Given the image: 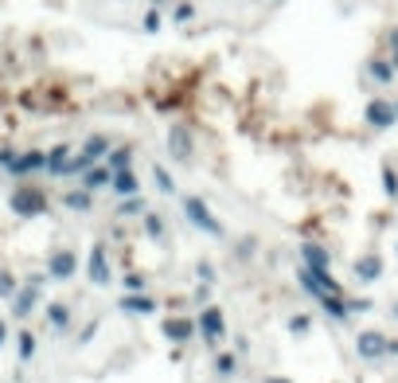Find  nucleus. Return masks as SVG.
Listing matches in <instances>:
<instances>
[{"instance_id":"f257e3e1","label":"nucleus","mask_w":398,"mask_h":383,"mask_svg":"<svg viewBox=\"0 0 398 383\" xmlns=\"http://www.w3.org/2000/svg\"><path fill=\"white\" fill-rule=\"evenodd\" d=\"M180 204H184V219L192 223L195 231H204V235H211V238H223V223L211 215V204H207L204 196L184 192V196H180Z\"/></svg>"},{"instance_id":"f03ea898","label":"nucleus","mask_w":398,"mask_h":383,"mask_svg":"<svg viewBox=\"0 0 398 383\" xmlns=\"http://www.w3.org/2000/svg\"><path fill=\"white\" fill-rule=\"evenodd\" d=\"M8 212L20 215V219H39L47 212V196L32 184H20V188H12V196H8Z\"/></svg>"},{"instance_id":"7ed1b4c3","label":"nucleus","mask_w":398,"mask_h":383,"mask_svg":"<svg viewBox=\"0 0 398 383\" xmlns=\"http://www.w3.org/2000/svg\"><path fill=\"white\" fill-rule=\"evenodd\" d=\"M195 329H199V341L211 344V348H219V344L227 341V317H223L219 305H204V309H199Z\"/></svg>"},{"instance_id":"20e7f679","label":"nucleus","mask_w":398,"mask_h":383,"mask_svg":"<svg viewBox=\"0 0 398 383\" xmlns=\"http://www.w3.org/2000/svg\"><path fill=\"white\" fill-rule=\"evenodd\" d=\"M297 281H301V290L313 293V298H321V293H340V281L332 278L328 270H321V266H305V262H301Z\"/></svg>"},{"instance_id":"39448f33","label":"nucleus","mask_w":398,"mask_h":383,"mask_svg":"<svg viewBox=\"0 0 398 383\" xmlns=\"http://www.w3.org/2000/svg\"><path fill=\"white\" fill-rule=\"evenodd\" d=\"M4 172L16 176V180L32 176V172H47V149H27V153H16V161H12Z\"/></svg>"},{"instance_id":"423d86ee","label":"nucleus","mask_w":398,"mask_h":383,"mask_svg":"<svg viewBox=\"0 0 398 383\" xmlns=\"http://www.w3.org/2000/svg\"><path fill=\"white\" fill-rule=\"evenodd\" d=\"M363 118H367L371 129H394L398 126V106L387 102V98H371L367 110H363Z\"/></svg>"},{"instance_id":"0eeeda50","label":"nucleus","mask_w":398,"mask_h":383,"mask_svg":"<svg viewBox=\"0 0 398 383\" xmlns=\"http://www.w3.org/2000/svg\"><path fill=\"white\" fill-rule=\"evenodd\" d=\"M86 278H90L94 286H110V281H113V270H110V250H106V243H94L90 262H86Z\"/></svg>"},{"instance_id":"6e6552de","label":"nucleus","mask_w":398,"mask_h":383,"mask_svg":"<svg viewBox=\"0 0 398 383\" xmlns=\"http://www.w3.org/2000/svg\"><path fill=\"white\" fill-rule=\"evenodd\" d=\"M356 352H359V360H383V356H390V336L367 329L356 336Z\"/></svg>"},{"instance_id":"1a4fd4ad","label":"nucleus","mask_w":398,"mask_h":383,"mask_svg":"<svg viewBox=\"0 0 398 383\" xmlns=\"http://www.w3.org/2000/svg\"><path fill=\"white\" fill-rule=\"evenodd\" d=\"M75 274H78V250L63 247V250H55V255L47 258V278H55V281H70Z\"/></svg>"},{"instance_id":"9d476101","label":"nucleus","mask_w":398,"mask_h":383,"mask_svg":"<svg viewBox=\"0 0 398 383\" xmlns=\"http://www.w3.org/2000/svg\"><path fill=\"white\" fill-rule=\"evenodd\" d=\"M161 332L168 336L172 344H187V341H195V336H199V329H195L192 317H164Z\"/></svg>"},{"instance_id":"9b49d317","label":"nucleus","mask_w":398,"mask_h":383,"mask_svg":"<svg viewBox=\"0 0 398 383\" xmlns=\"http://www.w3.org/2000/svg\"><path fill=\"white\" fill-rule=\"evenodd\" d=\"M352 270H356V278L363 281V286H371V281H379V278H383L387 262H383L379 250H367V255H359V258H356V266H352Z\"/></svg>"},{"instance_id":"f8f14e48","label":"nucleus","mask_w":398,"mask_h":383,"mask_svg":"<svg viewBox=\"0 0 398 383\" xmlns=\"http://www.w3.org/2000/svg\"><path fill=\"white\" fill-rule=\"evenodd\" d=\"M118 309L121 313H133V317H156V298H149V293H121V301H118Z\"/></svg>"},{"instance_id":"ddd939ff","label":"nucleus","mask_w":398,"mask_h":383,"mask_svg":"<svg viewBox=\"0 0 398 383\" xmlns=\"http://www.w3.org/2000/svg\"><path fill=\"white\" fill-rule=\"evenodd\" d=\"M35 309H39V286L27 281V286H20V290H16V298H12V317L24 321V317L35 313Z\"/></svg>"},{"instance_id":"4468645a","label":"nucleus","mask_w":398,"mask_h":383,"mask_svg":"<svg viewBox=\"0 0 398 383\" xmlns=\"http://www.w3.org/2000/svg\"><path fill=\"white\" fill-rule=\"evenodd\" d=\"M110 180H113V169L106 161L86 164V172H82V188L86 192H102V188H110Z\"/></svg>"},{"instance_id":"2eb2a0df","label":"nucleus","mask_w":398,"mask_h":383,"mask_svg":"<svg viewBox=\"0 0 398 383\" xmlns=\"http://www.w3.org/2000/svg\"><path fill=\"white\" fill-rule=\"evenodd\" d=\"M47 324H51V332H67L70 324H75V309L67 305V301H47Z\"/></svg>"},{"instance_id":"dca6fc26","label":"nucleus","mask_w":398,"mask_h":383,"mask_svg":"<svg viewBox=\"0 0 398 383\" xmlns=\"http://www.w3.org/2000/svg\"><path fill=\"white\" fill-rule=\"evenodd\" d=\"M316 305L324 309V313L332 317V321H347L352 317V309H347V301H344V293H321V298H313Z\"/></svg>"},{"instance_id":"f3484780","label":"nucleus","mask_w":398,"mask_h":383,"mask_svg":"<svg viewBox=\"0 0 398 383\" xmlns=\"http://www.w3.org/2000/svg\"><path fill=\"white\" fill-rule=\"evenodd\" d=\"M110 137H106V133H90V137H86V141H82V157H86V161H90V164H98V161H106V153H110Z\"/></svg>"},{"instance_id":"a211bd4d","label":"nucleus","mask_w":398,"mask_h":383,"mask_svg":"<svg viewBox=\"0 0 398 383\" xmlns=\"http://www.w3.org/2000/svg\"><path fill=\"white\" fill-rule=\"evenodd\" d=\"M168 153H172V161H187L192 157V133L184 126H176L168 133Z\"/></svg>"},{"instance_id":"6ab92c4d","label":"nucleus","mask_w":398,"mask_h":383,"mask_svg":"<svg viewBox=\"0 0 398 383\" xmlns=\"http://www.w3.org/2000/svg\"><path fill=\"white\" fill-rule=\"evenodd\" d=\"M301 262L332 270V255H328V247H321V243H301Z\"/></svg>"},{"instance_id":"aec40b11","label":"nucleus","mask_w":398,"mask_h":383,"mask_svg":"<svg viewBox=\"0 0 398 383\" xmlns=\"http://www.w3.org/2000/svg\"><path fill=\"white\" fill-rule=\"evenodd\" d=\"M110 188L118 192V196H137V192H141V180H137L133 169H118L113 180H110Z\"/></svg>"},{"instance_id":"412c9836","label":"nucleus","mask_w":398,"mask_h":383,"mask_svg":"<svg viewBox=\"0 0 398 383\" xmlns=\"http://www.w3.org/2000/svg\"><path fill=\"white\" fill-rule=\"evenodd\" d=\"M35 348H39V341H35V332H32V329L16 332V360H20V367L35 360Z\"/></svg>"},{"instance_id":"4be33fe9","label":"nucleus","mask_w":398,"mask_h":383,"mask_svg":"<svg viewBox=\"0 0 398 383\" xmlns=\"http://www.w3.org/2000/svg\"><path fill=\"white\" fill-rule=\"evenodd\" d=\"M70 161V145H51L47 149V176H63Z\"/></svg>"},{"instance_id":"5701e85b","label":"nucleus","mask_w":398,"mask_h":383,"mask_svg":"<svg viewBox=\"0 0 398 383\" xmlns=\"http://www.w3.org/2000/svg\"><path fill=\"white\" fill-rule=\"evenodd\" d=\"M144 235L153 243H168V223H164L161 212H144Z\"/></svg>"},{"instance_id":"b1692460","label":"nucleus","mask_w":398,"mask_h":383,"mask_svg":"<svg viewBox=\"0 0 398 383\" xmlns=\"http://www.w3.org/2000/svg\"><path fill=\"white\" fill-rule=\"evenodd\" d=\"M63 207H70V212H94V192H86V188L63 192Z\"/></svg>"},{"instance_id":"393cba45","label":"nucleus","mask_w":398,"mask_h":383,"mask_svg":"<svg viewBox=\"0 0 398 383\" xmlns=\"http://www.w3.org/2000/svg\"><path fill=\"white\" fill-rule=\"evenodd\" d=\"M215 375H219V379H230V375L238 372V356L235 352H215Z\"/></svg>"},{"instance_id":"a878e982","label":"nucleus","mask_w":398,"mask_h":383,"mask_svg":"<svg viewBox=\"0 0 398 383\" xmlns=\"http://www.w3.org/2000/svg\"><path fill=\"white\" fill-rule=\"evenodd\" d=\"M367 71H371V78L379 86H390L394 83V63H387V59H371L367 63Z\"/></svg>"},{"instance_id":"bb28decb","label":"nucleus","mask_w":398,"mask_h":383,"mask_svg":"<svg viewBox=\"0 0 398 383\" xmlns=\"http://www.w3.org/2000/svg\"><path fill=\"white\" fill-rule=\"evenodd\" d=\"M106 164H110L113 172H118V169H133V149H129V145L110 149V153H106Z\"/></svg>"},{"instance_id":"cd10ccee","label":"nucleus","mask_w":398,"mask_h":383,"mask_svg":"<svg viewBox=\"0 0 398 383\" xmlns=\"http://www.w3.org/2000/svg\"><path fill=\"white\" fill-rule=\"evenodd\" d=\"M153 180H156V192L161 196H176V180H172V172L164 164H153Z\"/></svg>"},{"instance_id":"c85d7f7f","label":"nucleus","mask_w":398,"mask_h":383,"mask_svg":"<svg viewBox=\"0 0 398 383\" xmlns=\"http://www.w3.org/2000/svg\"><path fill=\"white\" fill-rule=\"evenodd\" d=\"M144 212H149V207H144L141 192H137V196H121V207H118L121 219H133V215H144Z\"/></svg>"},{"instance_id":"c756f323","label":"nucleus","mask_w":398,"mask_h":383,"mask_svg":"<svg viewBox=\"0 0 398 383\" xmlns=\"http://www.w3.org/2000/svg\"><path fill=\"white\" fill-rule=\"evenodd\" d=\"M289 332H293V336H309V332H313V317L309 313H293L289 317Z\"/></svg>"},{"instance_id":"7c9ffc66","label":"nucleus","mask_w":398,"mask_h":383,"mask_svg":"<svg viewBox=\"0 0 398 383\" xmlns=\"http://www.w3.org/2000/svg\"><path fill=\"white\" fill-rule=\"evenodd\" d=\"M16 290H20V281L12 278L8 270H0V301H12L16 298Z\"/></svg>"},{"instance_id":"2f4dec72","label":"nucleus","mask_w":398,"mask_h":383,"mask_svg":"<svg viewBox=\"0 0 398 383\" xmlns=\"http://www.w3.org/2000/svg\"><path fill=\"white\" fill-rule=\"evenodd\" d=\"M383 192H387V200H398V172L390 164H383Z\"/></svg>"},{"instance_id":"473e14b6","label":"nucleus","mask_w":398,"mask_h":383,"mask_svg":"<svg viewBox=\"0 0 398 383\" xmlns=\"http://www.w3.org/2000/svg\"><path fill=\"white\" fill-rule=\"evenodd\" d=\"M149 290V278L144 274H125V293H141Z\"/></svg>"},{"instance_id":"72a5a7b5","label":"nucleus","mask_w":398,"mask_h":383,"mask_svg":"<svg viewBox=\"0 0 398 383\" xmlns=\"http://www.w3.org/2000/svg\"><path fill=\"white\" fill-rule=\"evenodd\" d=\"M195 274H199V281H207V286H211V281L219 278V274H215V266L207 262V258H199V262H195Z\"/></svg>"},{"instance_id":"f704fd0d","label":"nucleus","mask_w":398,"mask_h":383,"mask_svg":"<svg viewBox=\"0 0 398 383\" xmlns=\"http://www.w3.org/2000/svg\"><path fill=\"white\" fill-rule=\"evenodd\" d=\"M86 164H90V161H86L82 153H78V157H70V161H67V172H63V176H82V172H86Z\"/></svg>"},{"instance_id":"c9c22d12","label":"nucleus","mask_w":398,"mask_h":383,"mask_svg":"<svg viewBox=\"0 0 398 383\" xmlns=\"http://www.w3.org/2000/svg\"><path fill=\"white\" fill-rule=\"evenodd\" d=\"M347 309H352V313H371L375 301L371 298H356V301H347Z\"/></svg>"},{"instance_id":"e433bc0d","label":"nucleus","mask_w":398,"mask_h":383,"mask_svg":"<svg viewBox=\"0 0 398 383\" xmlns=\"http://www.w3.org/2000/svg\"><path fill=\"white\" fill-rule=\"evenodd\" d=\"M8 341H12V324L4 321V317H0V348H4V344H8Z\"/></svg>"},{"instance_id":"4c0bfd02","label":"nucleus","mask_w":398,"mask_h":383,"mask_svg":"<svg viewBox=\"0 0 398 383\" xmlns=\"http://www.w3.org/2000/svg\"><path fill=\"white\" fill-rule=\"evenodd\" d=\"M12 161H16V149H0V169H8Z\"/></svg>"},{"instance_id":"58836bf2","label":"nucleus","mask_w":398,"mask_h":383,"mask_svg":"<svg viewBox=\"0 0 398 383\" xmlns=\"http://www.w3.org/2000/svg\"><path fill=\"white\" fill-rule=\"evenodd\" d=\"M144 28H149V32H156V28H161V16H156V12H149V16H144Z\"/></svg>"},{"instance_id":"ea45409f","label":"nucleus","mask_w":398,"mask_h":383,"mask_svg":"<svg viewBox=\"0 0 398 383\" xmlns=\"http://www.w3.org/2000/svg\"><path fill=\"white\" fill-rule=\"evenodd\" d=\"M176 20H180V24H184V20H192V8H187V4H180V8H176Z\"/></svg>"},{"instance_id":"a19ab883","label":"nucleus","mask_w":398,"mask_h":383,"mask_svg":"<svg viewBox=\"0 0 398 383\" xmlns=\"http://www.w3.org/2000/svg\"><path fill=\"white\" fill-rule=\"evenodd\" d=\"M390 51H394V59H398V28L390 32Z\"/></svg>"},{"instance_id":"79ce46f5","label":"nucleus","mask_w":398,"mask_h":383,"mask_svg":"<svg viewBox=\"0 0 398 383\" xmlns=\"http://www.w3.org/2000/svg\"><path fill=\"white\" fill-rule=\"evenodd\" d=\"M262 383H293V379H285V375H266Z\"/></svg>"},{"instance_id":"37998d69","label":"nucleus","mask_w":398,"mask_h":383,"mask_svg":"<svg viewBox=\"0 0 398 383\" xmlns=\"http://www.w3.org/2000/svg\"><path fill=\"white\" fill-rule=\"evenodd\" d=\"M394 106H398V102H394Z\"/></svg>"}]
</instances>
